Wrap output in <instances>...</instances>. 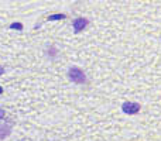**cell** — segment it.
<instances>
[{
	"mask_svg": "<svg viewBox=\"0 0 161 141\" xmlns=\"http://www.w3.org/2000/svg\"><path fill=\"white\" fill-rule=\"evenodd\" d=\"M68 76H69V79L72 80L74 83H78V85H82V83L86 82L85 73H83L82 69H80V68H78V67L69 68V71H68Z\"/></svg>",
	"mask_w": 161,
	"mask_h": 141,
	"instance_id": "6da1fadb",
	"label": "cell"
},
{
	"mask_svg": "<svg viewBox=\"0 0 161 141\" xmlns=\"http://www.w3.org/2000/svg\"><path fill=\"white\" fill-rule=\"evenodd\" d=\"M122 110L125 111L126 114H136L140 111V105L134 102H126L122 105Z\"/></svg>",
	"mask_w": 161,
	"mask_h": 141,
	"instance_id": "7a4b0ae2",
	"label": "cell"
},
{
	"mask_svg": "<svg viewBox=\"0 0 161 141\" xmlns=\"http://www.w3.org/2000/svg\"><path fill=\"white\" fill-rule=\"evenodd\" d=\"M88 25V20L82 19V17H78V19L74 20V28H75V33H80L83 28Z\"/></svg>",
	"mask_w": 161,
	"mask_h": 141,
	"instance_id": "3957f363",
	"label": "cell"
},
{
	"mask_svg": "<svg viewBox=\"0 0 161 141\" xmlns=\"http://www.w3.org/2000/svg\"><path fill=\"white\" fill-rule=\"evenodd\" d=\"M11 133V127L4 123H0V140H4L6 137H8Z\"/></svg>",
	"mask_w": 161,
	"mask_h": 141,
	"instance_id": "277c9868",
	"label": "cell"
},
{
	"mask_svg": "<svg viewBox=\"0 0 161 141\" xmlns=\"http://www.w3.org/2000/svg\"><path fill=\"white\" fill-rule=\"evenodd\" d=\"M64 19H65V14H51L48 17L50 21H57V20H64Z\"/></svg>",
	"mask_w": 161,
	"mask_h": 141,
	"instance_id": "5b68a950",
	"label": "cell"
},
{
	"mask_svg": "<svg viewBox=\"0 0 161 141\" xmlns=\"http://www.w3.org/2000/svg\"><path fill=\"white\" fill-rule=\"evenodd\" d=\"M10 28H11V30H19V31H21V30H23V24H21V23H11V24H10Z\"/></svg>",
	"mask_w": 161,
	"mask_h": 141,
	"instance_id": "8992f818",
	"label": "cell"
},
{
	"mask_svg": "<svg viewBox=\"0 0 161 141\" xmlns=\"http://www.w3.org/2000/svg\"><path fill=\"white\" fill-rule=\"evenodd\" d=\"M4 110H3V109H0V119H4Z\"/></svg>",
	"mask_w": 161,
	"mask_h": 141,
	"instance_id": "52a82bcc",
	"label": "cell"
},
{
	"mask_svg": "<svg viewBox=\"0 0 161 141\" xmlns=\"http://www.w3.org/2000/svg\"><path fill=\"white\" fill-rule=\"evenodd\" d=\"M3 73H4V68H3V67H0V76H2Z\"/></svg>",
	"mask_w": 161,
	"mask_h": 141,
	"instance_id": "ba28073f",
	"label": "cell"
},
{
	"mask_svg": "<svg viewBox=\"0 0 161 141\" xmlns=\"http://www.w3.org/2000/svg\"><path fill=\"white\" fill-rule=\"evenodd\" d=\"M3 93V88H2V86H0V95H2Z\"/></svg>",
	"mask_w": 161,
	"mask_h": 141,
	"instance_id": "9c48e42d",
	"label": "cell"
}]
</instances>
